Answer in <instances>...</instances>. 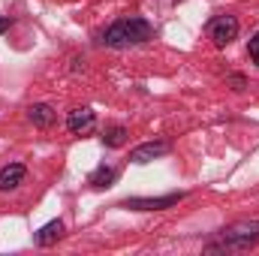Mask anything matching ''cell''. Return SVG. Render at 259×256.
I'll return each instance as SVG.
<instances>
[{"label":"cell","mask_w":259,"mask_h":256,"mask_svg":"<svg viewBox=\"0 0 259 256\" xmlns=\"http://www.w3.org/2000/svg\"><path fill=\"white\" fill-rule=\"evenodd\" d=\"M208 36H211V42L217 49L229 46L238 36V18L235 15H217V18H211L208 21Z\"/></svg>","instance_id":"obj_3"},{"label":"cell","mask_w":259,"mask_h":256,"mask_svg":"<svg viewBox=\"0 0 259 256\" xmlns=\"http://www.w3.org/2000/svg\"><path fill=\"white\" fill-rule=\"evenodd\" d=\"M154 36V27L145 21V18H118L115 24L106 27L103 33V42L109 49H130V46H142Z\"/></svg>","instance_id":"obj_1"},{"label":"cell","mask_w":259,"mask_h":256,"mask_svg":"<svg viewBox=\"0 0 259 256\" xmlns=\"http://www.w3.org/2000/svg\"><path fill=\"white\" fill-rule=\"evenodd\" d=\"M9 27H12V18H9V15H3V18H0V33H3V30H9Z\"/></svg>","instance_id":"obj_13"},{"label":"cell","mask_w":259,"mask_h":256,"mask_svg":"<svg viewBox=\"0 0 259 256\" xmlns=\"http://www.w3.org/2000/svg\"><path fill=\"white\" fill-rule=\"evenodd\" d=\"M166 151H169V145H166V142H145V145H139V148H133V151H130V160H133V163H139V166H145V163H151V160L163 157Z\"/></svg>","instance_id":"obj_5"},{"label":"cell","mask_w":259,"mask_h":256,"mask_svg":"<svg viewBox=\"0 0 259 256\" xmlns=\"http://www.w3.org/2000/svg\"><path fill=\"white\" fill-rule=\"evenodd\" d=\"M247 55H250V61L259 66V33L256 36H250V46H247Z\"/></svg>","instance_id":"obj_12"},{"label":"cell","mask_w":259,"mask_h":256,"mask_svg":"<svg viewBox=\"0 0 259 256\" xmlns=\"http://www.w3.org/2000/svg\"><path fill=\"white\" fill-rule=\"evenodd\" d=\"M124 142H127V130L124 127H109L103 133V145L106 148H121Z\"/></svg>","instance_id":"obj_11"},{"label":"cell","mask_w":259,"mask_h":256,"mask_svg":"<svg viewBox=\"0 0 259 256\" xmlns=\"http://www.w3.org/2000/svg\"><path fill=\"white\" fill-rule=\"evenodd\" d=\"M61 235H64V223H61V220H52V223H46V226L36 232V244H39V247H49V244H55Z\"/></svg>","instance_id":"obj_8"},{"label":"cell","mask_w":259,"mask_h":256,"mask_svg":"<svg viewBox=\"0 0 259 256\" xmlns=\"http://www.w3.org/2000/svg\"><path fill=\"white\" fill-rule=\"evenodd\" d=\"M259 241V220H241L220 232L217 241L208 244V250H247Z\"/></svg>","instance_id":"obj_2"},{"label":"cell","mask_w":259,"mask_h":256,"mask_svg":"<svg viewBox=\"0 0 259 256\" xmlns=\"http://www.w3.org/2000/svg\"><path fill=\"white\" fill-rule=\"evenodd\" d=\"M24 175H27V169H24L21 163H12V166L0 169V193L15 190V187H18V184L24 181Z\"/></svg>","instance_id":"obj_7"},{"label":"cell","mask_w":259,"mask_h":256,"mask_svg":"<svg viewBox=\"0 0 259 256\" xmlns=\"http://www.w3.org/2000/svg\"><path fill=\"white\" fill-rule=\"evenodd\" d=\"M229 81H232V84H235V91H241V84H244V78H241V75H232V78H229Z\"/></svg>","instance_id":"obj_14"},{"label":"cell","mask_w":259,"mask_h":256,"mask_svg":"<svg viewBox=\"0 0 259 256\" xmlns=\"http://www.w3.org/2000/svg\"><path fill=\"white\" fill-rule=\"evenodd\" d=\"M27 115H30V121H33L36 127H42V130L55 124V109H52V106H46V103L30 106V109H27Z\"/></svg>","instance_id":"obj_9"},{"label":"cell","mask_w":259,"mask_h":256,"mask_svg":"<svg viewBox=\"0 0 259 256\" xmlns=\"http://www.w3.org/2000/svg\"><path fill=\"white\" fill-rule=\"evenodd\" d=\"M94 124H97V112H94V109H75V112H69V118H66V130L75 133V136L94 130Z\"/></svg>","instance_id":"obj_6"},{"label":"cell","mask_w":259,"mask_h":256,"mask_svg":"<svg viewBox=\"0 0 259 256\" xmlns=\"http://www.w3.org/2000/svg\"><path fill=\"white\" fill-rule=\"evenodd\" d=\"M187 193H169V196H157V199H127L121 202V208H130V211H163V208H172L184 199Z\"/></svg>","instance_id":"obj_4"},{"label":"cell","mask_w":259,"mask_h":256,"mask_svg":"<svg viewBox=\"0 0 259 256\" xmlns=\"http://www.w3.org/2000/svg\"><path fill=\"white\" fill-rule=\"evenodd\" d=\"M115 178H118V172H115L112 166H100V169L91 175V187H97V190L112 187V184H115Z\"/></svg>","instance_id":"obj_10"}]
</instances>
